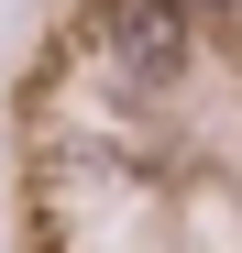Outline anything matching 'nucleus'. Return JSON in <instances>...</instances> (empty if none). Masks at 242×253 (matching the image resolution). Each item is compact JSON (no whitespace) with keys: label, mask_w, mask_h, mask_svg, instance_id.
<instances>
[{"label":"nucleus","mask_w":242,"mask_h":253,"mask_svg":"<svg viewBox=\"0 0 242 253\" xmlns=\"http://www.w3.org/2000/svg\"><path fill=\"white\" fill-rule=\"evenodd\" d=\"M209 11H231V0H209Z\"/></svg>","instance_id":"obj_2"},{"label":"nucleus","mask_w":242,"mask_h":253,"mask_svg":"<svg viewBox=\"0 0 242 253\" xmlns=\"http://www.w3.org/2000/svg\"><path fill=\"white\" fill-rule=\"evenodd\" d=\"M121 44H132L143 77H165V66H176V22H165V11H121Z\"/></svg>","instance_id":"obj_1"}]
</instances>
